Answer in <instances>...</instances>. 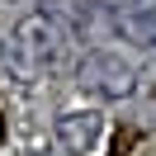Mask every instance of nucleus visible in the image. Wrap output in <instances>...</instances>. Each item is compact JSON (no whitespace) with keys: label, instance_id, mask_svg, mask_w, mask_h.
I'll use <instances>...</instances> for the list:
<instances>
[{"label":"nucleus","instance_id":"nucleus-1","mask_svg":"<svg viewBox=\"0 0 156 156\" xmlns=\"http://www.w3.org/2000/svg\"><path fill=\"white\" fill-rule=\"evenodd\" d=\"M66 38H71V24L62 14H52V5H43V10L24 14L19 29L10 33V57L19 71H48V66H57Z\"/></svg>","mask_w":156,"mask_h":156},{"label":"nucleus","instance_id":"nucleus-2","mask_svg":"<svg viewBox=\"0 0 156 156\" xmlns=\"http://www.w3.org/2000/svg\"><path fill=\"white\" fill-rule=\"evenodd\" d=\"M76 85L85 90V95L114 104V99H128L137 90V66L128 57H118L114 48H90L85 57L76 62Z\"/></svg>","mask_w":156,"mask_h":156},{"label":"nucleus","instance_id":"nucleus-3","mask_svg":"<svg viewBox=\"0 0 156 156\" xmlns=\"http://www.w3.org/2000/svg\"><path fill=\"white\" fill-rule=\"evenodd\" d=\"M118 33H123L133 48L142 52H156V5H123V14H118Z\"/></svg>","mask_w":156,"mask_h":156},{"label":"nucleus","instance_id":"nucleus-4","mask_svg":"<svg viewBox=\"0 0 156 156\" xmlns=\"http://www.w3.org/2000/svg\"><path fill=\"white\" fill-rule=\"evenodd\" d=\"M57 133H62V142L71 147V151H95V142L104 137V114H66L57 123Z\"/></svg>","mask_w":156,"mask_h":156},{"label":"nucleus","instance_id":"nucleus-5","mask_svg":"<svg viewBox=\"0 0 156 156\" xmlns=\"http://www.w3.org/2000/svg\"><path fill=\"white\" fill-rule=\"evenodd\" d=\"M104 5H137V0H104Z\"/></svg>","mask_w":156,"mask_h":156},{"label":"nucleus","instance_id":"nucleus-6","mask_svg":"<svg viewBox=\"0 0 156 156\" xmlns=\"http://www.w3.org/2000/svg\"><path fill=\"white\" fill-rule=\"evenodd\" d=\"M0 142H5V114H0Z\"/></svg>","mask_w":156,"mask_h":156}]
</instances>
